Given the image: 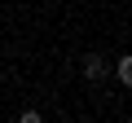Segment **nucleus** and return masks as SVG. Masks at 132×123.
I'll use <instances>...</instances> for the list:
<instances>
[{"instance_id": "nucleus-1", "label": "nucleus", "mask_w": 132, "mask_h": 123, "mask_svg": "<svg viewBox=\"0 0 132 123\" xmlns=\"http://www.w3.org/2000/svg\"><path fill=\"white\" fill-rule=\"evenodd\" d=\"M84 75H88V79H101V75H106V71H101V57H97V53H88V57H84Z\"/></svg>"}, {"instance_id": "nucleus-2", "label": "nucleus", "mask_w": 132, "mask_h": 123, "mask_svg": "<svg viewBox=\"0 0 132 123\" xmlns=\"http://www.w3.org/2000/svg\"><path fill=\"white\" fill-rule=\"evenodd\" d=\"M119 79L132 84V57H119Z\"/></svg>"}, {"instance_id": "nucleus-3", "label": "nucleus", "mask_w": 132, "mask_h": 123, "mask_svg": "<svg viewBox=\"0 0 132 123\" xmlns=\"http://www.w3.org/2000/svg\"><path fill=\"white\" fill-rule=\"evenodd\" d=\"M18 123H40V114H35V110H27V114H22Z\"/></svg>"}]
</instances>
